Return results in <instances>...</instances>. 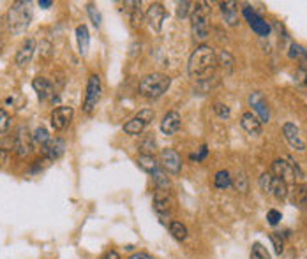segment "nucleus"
<instances>
[{
	"mask_svg": "<svg viewBox=\"0 0 307 259\" xmlns=\"http://www.w3.org/2000/svg\"><path fill=\"white\" fill-rule=\"evenodd\" d=\"M74 117V109L71 106H59L55 108L49 115V122H51V127L55 131H64V129L69 127V123L73 122Z\"/></svg>",
	"mask_w": 307,
	"mask_h": 259,
	"instance_id": "10",
	"label": "nucleus"
},
{
	"mask_svg": "<svg viewBox=\"0 0 307 259\" xmlns=\"http://www.w3.org/2000/svg\"><path fill=\"white\" fill-rule=\"evenodd\" d=\"M7 159H9V152L5 150V148L0 147V169L5 166V162H7Z\"/></svg>",
	"mask_w": 307,
	"mask_h": 259,
	"instance_id": "43",
	"label": "nucleus"
},
{
	"mask_svg": "<svg viewBox=\"0 0 307 259\" xmlns=\"http://www.w3.org/2000/svg\"><path fill=\"white\" fill-rule=\"evenodd\" d=\"M43 148V155L44 159H48V161H57L60 157L64 155V152H65V141H64L62 137H51Z\"/></svg>",
	"mask_w": 307,
	"mask_h": 259,
	"instance_id": "14",
	"label": "nucleus"
},
{
	"mask_svg": "<svg viewBox=\"0 0 307 259\" xmlns=\"http://www.w3.org/2000/svg\"><path fill=\"white\" fill-rule=\"evenodd\" d=\"M290 201L298 208H306L307 206V187L304 183H293L291 191H288Z\"/></svg>",
	"mask_w": 307,
	"mask_h": 259,
	"instance_id": "21",
	"label": "nucleus"
},
{
	"mask_svg": "<svg viewBox=\"0 0 307 259\" xmlns=\"http://www.w3.org/2000/svg\"><path fill=\"white\" fill-rule=\"evenodd\" d=\"M101 92H102V85H101V76L99 74H90L87 81V92H85V99H83V113H90L96 109L99 99H101Z\"/></svg>",
	"mask_w": 307,
	"mask_h": 259,
	"instance_id": "5",
	"label": "nucleus"
},
{
	"mask_svg": "<svg viewBox=\"0 0 307 259\" xmlns=\"http://www.w3.org/2000/svg\"><path fill=\"white\" fill-rule=\"evenodd\" d=\"M34 51H35L34 37L25 39L23 44L20 46V49H18V53H16V64L20 65V67H27V65L30 64L32 57H34Z\"/></svg>",
	"mask_w": 307,
	"mask_h": 259,
	"instance_id": "16",
	"label": "nucleus"
},
{
	"mask_svg": "<svg viewBox=\"0 0 307 259\" xmlns=\"http://www.w3.org/2000/svg\"><path fill=\"white\" fill-rule=\"evenodd\" d=\"M171 87V78L168 74L162 73H154L146 74L145 78H142L140 85H138V92L140 95L146 99H157L164 95Z\"/></svg>",
	"mask_w": 307,
	"mask_h": 259,
	"instance_id": "2",
	"label": "nucleus"
},
{
	"mask_svg": "<svg viewBox=\"0 0 307 259\" xmlns=\"http://www.w3.org/2000/svg\"><path fill=\"white\" fill-rule=\"evenodd\" d=\"M240 125L251 136H259L261 131H263V123L259 122L254 113H244L242 118H240Z\"/></svg>",
	"mask_w": 307,
	"mask_h": 259,
	"instance_id": "18",
	"label": "nucleus"
},
{
	"mask_svg": "<svg viewBox=\"0 0 307 259\" xmlns=\"http://www.w3.org/2000/svg\"><path fill=\"white\" fill-rule=\"evenodd\" d=\"M99 259H120V254H118L117 250H106Z\"/></svg>",
	"mask_w": 307,
	"mask_h": 259,
	"instance_id": "44",
	"label": "nucleus"
},
{
	"mask_svg": "<svg viewBox=\"0 0 307 259\" xmlns=\"http://www.w3.org/2000/svg\"><path fill=\"white\" fill-rule=\"evenodd\" d=\"M221 13H223V18H225L226 25L229 27H237L240 23V16L239 9H237V2H221Z\"/></svg>",
	"mask_w": 307,
	"mask_h": 259,
	"instance_id": "20",
	"label": "nucleus"
},
{
	"mask_svg": "<svg viewBox=\"0 0 307 259\" xmlns=\"http://www.w3.org/2000/svg\"><path fill=\"white\" fill-rule=\"evenodd\" d=\"M306 85H307V71H306Z\"/></svg>",
	"mask_w": 307,
	"mask_h": 259,
	"instance_id": "47",
	"label": "nucleus"
},
{
	"mask_svg": "<svg viewBox=\"0 0 307 259\" xmlns=\"http://www.w3.org/2000/svg\"><path fill=\"white\" fill-rule=\"evenodd\" d=\"M231 185L235 187V191L237 192H242V194H245L249 189L247 185V176L244 175V173H237V176H233L231 178Z\"/></svg>",
	"mask_w": 307,
	"mask_h": 259,
	"instance_id": "32",
	"label": "nucleus"
},
{
	"mask_svg": "<svg viewBox=\"0 0 307 259\" xmlns=\"http://www.w3.org/2000/svg\"><path fill=\"white\" fill-rule=\"evenodd\" d=\"M251 259H270V254H268V250L265 249L263 245L256 242L251 247Z\"/></svg>",
	"mask_w": 307,
	"mask_h": 259,
	"instance_id": "35",
	"label": "nucleus"
},
{
	"mask_svg": "<svg viewBox=\"0 0 307 259\" xmlns=\"http://www.w3.org/2000/svg\"><path fill=\"white\" fill-rule=\"evenodd\" d=\"M7 129H9V115L4 109H0V134L5 132Z\"/></svg>",
	"mask_w": 307,
	"mask_h": 259,
	"instance_id": "41",
	"label": "nucleus"
},
{
	"mask_svg": "<svg viewBox=\"0 0 307 259\" xmlns=\"http://www.w3.org/2000/svg\"><path fill=\"white\" fill-rule=\"evenodd\" d=\"M221 83V79L217 78V76H207V78H201L198 79V90H200V93H207L210 92V90H214L217 85Z\"/></svg>",
	"mask_w": 307,
	"mask_h": 259,
	"instance_id": "27",
	"label": "nucleus"
},
{
	"mask_svg": "<svg viewBox=\"0 0 307 259\" xmlns=\"http://www.w3.org/2000/svg\"><path fill=\"white\" fill-rule=\"evenodd\" d=\"M7 27L13 34H23L25 30L29 29L30 20H32V13H30V2H15L11 5V9L7 11Z\"/></svg>",
	"mask_w": 307,
	"mask_h": 259,
	"instance_id": "4",
	"label": "nucleus"
},
{
	"mask_svg": "<svg viewBox=\"0 0 307 259\" xmlns=\"http://www.w3.org/2000/svg\"><path fill=\"white\" fill-rule=\"evenodd\" d=\"M214 111H215V115H217V117L221 118V120H228L229 115H231V111H229V108H228V106H226V104H223V103H215Z\"/></svg>",
	"mask_w": 307,
	"mask_h": 259,
	"instance_id": "38",
	"label": "nucleus"
},
{
	"mask_svg": "<svg viewBox=\"0 0 307 259\" xmlns=\"http://www.w3.org/2000/svg\"><path fill=\"white\" fill-rule=\"evenodd\" d=\"M145 18H146V23H148V27H150L152 30L161 32L162 23H164V20H166L164 5H162L161 2H154V4H150V7L146 9Z\"/></svg>",
	"mask_w": 307,
	"mask_h": 259,
	"instance_id": "12",
	"label": "nucleus"
},
{
	"mask_svg": "<svg viewBox=\"0 0 307 259\" xmlns=\"http://www.w3.org/2000/svg\"><path fill=\"white\" fill-rule=\"evenodd\" d=\"M32 139H34V143H37V145L44 147V145H46V143H48L51 137H49V134H48V131H46V127H43V125H41V127H37L34 131V134H32Z\"/></svg>",
	"mask_w": 307,
	"mask_h": 259,
	"instance_id": "34",
	"label": "nucleus"
},
{
	"mask_svg": "<svg viewBox=\"0 0 307 259\" xmlns=\"http://www.w3.org/2000/svg\"><path fill=\"white\" fill-rule=\"evenodd\" d=\"M76 43H78L80 55L87 57L88 49H90V32H88L87 25H78L76 27Z\"/></svg>",
	"mask_w": 307,
	"mask_h": 259,
	"instance_id": "22",
	"label": "nucleus"
},
{
	"mask_svg": "<svg viewBox=\"0 0 307 259\" xmlns=\"http://www.w3.org/2000/svg\"><path fill=\"white\" fill-rule=\"evenodd\" d=\"M242 15H244V18L247 20L249 27L253 29V32H256L259 37H267V35H270V25H268V21L263 20L256 11H253L249 5H245L244 9H242Z\"/></svg>",
	"mask_w": 307,
	"mask_h": 259,
	"instance_id": "8",
	"label": "nucleus"
},
{
	"mask_svg": "<svg viewBox=\"0 0 307 259\" xmlns=\"http://www.w3.org/2000/svg\"><path fill=\"white\" fill-rule=\"evenodd\" d=\"M214 185H215V189H221V191H225V189L231 187V175H229L226 169L217 171L214 176Z\"/></svg>",
	"mask_w": 307,
	"mask_h": 259,
	"instance_id": "28",
	"label": "nucleus"
},
{
	"mask_svg": "<svg viewBox=\"0 0 307 259\" xmlns=\"http://www.w3.org/2000/svg\"><path fill=\"white\" fill-rule=\"evenodd\" d=\"M87 13H88V18L92 20L94 27L99 29V27L102 25V16H101V13L97 11V7H96L94 4H87Z\"/></svg>",
	"mask_w": 307,
	"mask_h": 259,
	"instance_id": "36",
	"label": "nucleus"
},
{
	"mask_svg": "<svg viewBox=\"0 0 307 259\" xmlns=\"http://www.w3.org/2000/svg\"><path fill=\"white\" fill-rule=\"evenodd\" d=\"M32 134L29 132V129L25 127V125H20V127L16 129L15 132V137H13V148L15 152L18 153L20 157H27L32 153Z\"/></svg>",
	"mask_w": 307,
	"mask_h": 259,
	"instance_id": "7",
	"label": "nucleus"
},
{
	"mask_svg": "<svg viewBox=\"0 0 307 259\" xmlns=\"http://www.w3.org/2000/svg\"><path fill=\"white\" fill-rule=\"evenodd\" d=\"M274 175L270 171H265L263 175L259 176V189L265 192V194H270V187H272Z\"/></svg>",
	"mask_w": 307,
	"mask_h": 259,
	"instance_id": "37",
	"label": "nucleus"
},
{
	"mask_svg": "<svg viewBox=\"0 0 307 259\" xmlns=\"http://www.w3.org/2000/svg\"><path fill=\"white\" fill-rule=\"evenodd\" d=\"M180 129V113L168 111L161 120V132L166 136H173Z\"/></svg>",
	"mask_w": 307,
	"mask_h": 259,
	"instance_id": "17",
	"label": "nucleus"
},
{
	"mask_svg": "<svg viewBox=\"0 0 307 259\" xmlns=\"http://www.w3.org/2000/svg\"><path fill=\"white\" fill-rule=\"evenodd\" d=\"M193 7H194V4H193V2H189V0L178 2V5H177V18H178V20H185L187 16H191V13H193Z\"/></svg>",
	"mask_w": 307,
	"mask_h": 259,
	"instance_id": "33",
	"label": "nucleus"
},
{
	"mask_svg": "<svg viewBox=\"0 0 307 259\" xmlns=\"http://www.w3.org/2000/svg\"><path fill=\"white\" fill-rule=\"evenodd\" d=\"M281 219H283V213L279 210H275V208H272V210H268L267 213V222L270 226H277L279 222H281Z\"/></svg>",
	"mask_w": 307,
	"mask_h": 259,
	"instance_id": "40",
	"label": "nucleus"
},
{
	"mask_svg": "<svg viewBox=\"0 0 307 259\" xmlns=\"http://www.w3.org/2000/svg\"><path fill=\"white\" fill-rule=\"evenodd\" d=\"M288 183L283 180V178H277V176H274L272 180V187H270V194H274L277 199H286L288 198Z\"/></svg>",
	"mask_w": 307,
	"mask_h": 259,
	"instance_id": "25",
	"label": "nucleus"
},
{
	"mask_svg": "<svg viewBox=\"0 0 307 259\" xmlns=\"http://www.w3.org/2000/svg\"><path fill=\"white\" fill-rule=\"evenodd\" d=\"M37 4H39L41 9H49V7L53 5V2H51V0H39Z\"/></svg>",
	"mask_w": 307,
	"mask_h": 259,
	"instance_id": "46",
	"label": "nucleus"
},
{
	"mask_svg": "<svg viewBox=\"0 0 307 259\" xmlns=\"http://www.w3.org/2000/svg\"><path fill=\"white\" fill-rule=\"evenodd\" d=\"M270 240H272V244H274V249H275V252H277L279 256L283 254V250H284V242H283V238H281V233H272V235H270Z\"/></svg>",
	"mask_w": 307,
	"mask_h": 259,
	"instance_id": "39",
	"label": "nucleus"
},
{
	"mask_svg": "<svg viewBox=\"0 0 307 259\" xmlns=\"http://www.w3.org/2000/svg\"><path fill=\"white\" fill-rule=\"evenodd\" d=\"M129 259H154L150 254H146V252H136V254H132Z\"/></svg>",
	"mask_w": 307,
	"mask_h": 259,
	"instance_id": "45",
	"label": "nucleus"
},
{
	"mask_svg": "<svg viewBox=\"0 0 307 259\" xmlns=\"http://www.w3.org/2000/svg\"><path fill=\"white\" fill-rule=\"evenodd\" d=\"M283 136L293 150H298V152L306 150V141H304L302 134H300V129L293 122H286L283 125Z\"/></svg>",
	"mask_w": 307,
	"mask_h": 259,
	"instance_id": "13",
	"label": "nucleus"
},
{
	"mask_svg": "<svg viewBox=\"0 0 307 259\" xmlns=\"http://www.w3.org/2000/svg\"><path fill=\"white\" fill-rule=\"evenodd\" d=\"M136 162L140 169H143L145 173H150V175L159 169V162H157V159L154 155H140Z\"/></svg>",
	"mask_w": 307,
	"mask_h": 259,
	"instance_id": "26",
	"label": "nucleus"
},
{
	"mask_svg": "<svg viewBox=\"0 0 307 259\" xmlns=\"http://www.w3.org/2000/svg\"><path fill=\"white\" fill-rule=\"evenodd\" d=\"M32 88L35 90L37 97L41 101H46V99L53 97V85L48 78H43V76H37V78L32 79Z\"/></svg>",
	"mask_w": 307,
	"mask_h": 259,
	"instance_id": "19",
	"label": "nucleus"
},
{
	"mask_svg": "<svg viewBox=\"0 0 307 259\" xmlns=\"http://www.w3.org/2000/svg\"><path fill=\"white\" fill-rule=\"evenodd\" d=\"M215 67H217V53L212 46H207V44H200L191 53L189 62H187L189 76H194L198 79L210 76V73H214Z\"/></svg>",
	"mask_w": 307,
	"mask_h": 259,
	"instance_id": "1",
	"label": "nucleus"
},
{
	"mask_svg": "<svg viewBox=\"0 0 307 259\" xmlns=\"http://www.w3.org/2000/svg\"><path fill=\"white\" fill-rule=\"evenodd\" d=\"M207 153H209V148H207V147H205V145H203V147L200 148V152H198L196 155H191V159H194V161L200 162V161H203L205 157H207Z\"/></svg>",
	"mask_w": 307,
	"mask_h": 259,
	"instance_id": "42",
	"label": "nucleus"
},
{
	"mask_svg": "<svg viewBox=\"0 0 307 259\" xmlns=\"http://www.w3.org/2000/svg\"><path fill=\"white\" fill-rule=\"evenodd\" d=\"M217 65H221L226 73H231V71H233V65H235V59L226 51V49H223V51L217 53Z\"/></svg>",
	"mask_w": 307,
	"mask_h": 259,
	"instance_id": "31",
	"label": "nucleus"
},
{
	"mask_svg": "<svg viewBox=\"0 0 307 259\" xmlns=\"http://www.w3.org/2000/svg\"><path fill=\"white\" fill-rule=\"evenodd\" d=\"M152 180H154V183H156L157 191H170L171 182H170V176H168V173H166L164 169L159 168L157 171L152 173Z\"/></svg>",
	"mask_w": 307,
	"mask_h": 259,
	"instance_id": "24",
	"label": "nucleus"
},
{
	"mask_svg": "<svg viewBox=\"0 0 307 259\" xmlns=\"http://www.w3.org/2000/svg\"><path fill=\"white\" fill-rule=\"evenodd\" d=\"M154 117H156V113L152 111V109L148 108L142 109V111L136 113L131 120H127V122L124 123L122 131L126 132V134H129V136H138V134H142V132L145 131V127L154 120Z\"/></svg>",
	"mask_w": 307,
	"mask_h": 259,
	"instance_id": "6",
	"label": "nucleus"
},
{
	"mask_svg": "<svg viewBox=\"0 0 307 259\" xmlns=\"http://www.w3.org/2000/svg\"><path fill=\"white\" fill-rule=\"evenodd\" d=\"M249 106L253 108L254 115L258 117V120L261 123L270 122V108H268L267 99L261 95L259 92H253L249 95Z\"/></svg>",
	"mask_w": 307,
	"mask_h": 259,
	"instance_id": "11",
	"label": "nucleus"
},
{
	"mask_svg": "<svg viewBox=\"0 0 307 259\" xmlns=\"http://www.w3.org/2000/svg\"><path fill=\"white\" fill-rule=\"evenodd\" d=\"M274 175L277 176V178H283L284 182L288 183V180H293L295 182V171H293V164H291V159H288V161H284V159H277V161L272 162V171Z\"/></svg>",
	"mask_w": 307,
	"mask_h": 259,
	"instance_id": "15",
	"label": "nucleus"
},
{
	"mask_svg": "<svg viewBox=\"0 0 307 259\" xmlns=\"http://www.w3.org/2000/svg\"><path fill=\"white\" fill-rule=\"evenodd\" d=\"M191 34L194 43H205L210 34V9L207 4H194L191 13Z\"/></svg>",
	"mask_w": 307,
	"mask_h": 259,
	"instance_id": "3",
	"label": "nucleus"
},
{
	"mask_svg": "<svg viewBox=\"0 0 307 259\" xmlns=\"http://www.w3.org/2000/svg\"><path fill=\"white\" fill-rule=\"evenodd\" d=\"M154 210L162 215V213H168L170 212V192L168 191H156L154 194Z\"/></svg>",
	"mask_w": 307,
	"mask_h": 259,
	"instance_id": "23",
	"label": "nucleus"
},
{
	"mask_svg": "<svg viewBox=\"0 0 307 259\" xmlns=\"http://www.w3.org/2000/svg\"><path fill=\"white\" fill-rule=\"evenodd\" d=\"M159 162L164 168V171L171 173V175H178L182 169V157L173 148H162L159 153Z\"/></svg>",
	"mask_w": 307,
	"mask_h": 259,
	"instance_id": "9",
	"label": "nucleus"
},
{
	"mask_svg": "<svg viewBox=\"0 0 307 259\" xmlns=\"http://www.w3.org/2000/svg\"><path fill=\"white\" fill-rule=\"evenodd\" d=\"M170 235L177 240V242H184L187 238V228L178 220H173L170 224Z\"/></svg>",
	"mask_w": 307,
	"mask_h": 259,
	"instance_id": "30",
	"label": "nucleus"
},
{
	"mask_svg": "<svg viewBox=\"0 0 307 259\" xmlns=\"http://www.w3.org/2000/svg\"><path fill=\"white\" fill-rule=\"evenodd\" d=\"M138 150L142 152V155H154V152H156V139H154V136H150V134L143 136V139L138 145Z\"/></svg>",
	"mask_w": 307,
	"mask_h": 259,
	"instance_id": "29",
	"label": "nucleus"
}]
</instances>
